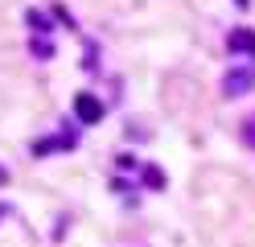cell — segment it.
<instances>
[{
  "label": "cell",
  "mask_w": 255,
  "mask_h": 247,
  "mask_svg": "<svg viewBox=\"0 0 255 247\" xmlns=\"http://www.w3.org/2000/svg\"><path fill=\"white\" fill-rule=\"evenodd\" d=\"M243 140L255 148V115H247V120H243Z\"/></svg>",
  "instance_id": "277c9868"
},
{
  "label": "cell",
  "mask_w": 255,
  "mask_h": 247,
  "mask_svg": "<svg viewBox=\"0 0 255 247\" xmlns=\"http://www.w3.org/2000/svg\"><path fill=\"white\" fill-rule=\"evenodd\" d=\"M255 87V66H243V70H231L227 78H222V95H247Z\"/></svg>",
  "instance_id": "6da1fadb"
},
{
  "label": "cell",
  "mask_w": 255,
  "mask_h": 247,
  "mask_svg": "<svg viewBox=\"0 0 255 247\" xmlns=\"http://www.w3.org/2000/svg\"><path fill=\"white\" fill-rule=\"evenodd\" d=\"M4 181H8V169H4V165H0V186H4Z\"/></svg>",
  "instance_id": "52a82bcc"
},
{
  "label": "cell",
  "mask_w": 255,
  "mask_h": 247,
  "mask_svg": "<svg viewBox=\"0 0 255 247\" xmlns=\"http://www.w3.org/2000/svg\"><path fill=\"white\" fill-rule=\"evenodd\" d=\"M227 45H231V54H255V29H235Z\"/></svg>",
  "instance_id": "3957f363"
},
{
  "label": "cell",
  "mask_w": 255,
  "mask_h": 247,
  "mask_svg": "<svg viewBox=\"0 0 255 247\" xmlns=\"http://www.w3.org/2000/svg\"><path fill=\"white\" fill-rule=\"evenodd\" d=\"M74 115H78L83 124H99V120H103V99H95L91 91L74 95Z\"/></svg>",
  "instance_id": "7a4b0ae2"
},
{
  "label": "cell",
  "mask_w": 255,
  "mask_h": 247,
  "mask_svg": "<svg viewBox=\"0 0 255 247\" xmlns=\"http://www.w3.org/2000/svg\"><path fill=\"white\" fill-rule=\"evenodd\" d=\"M33 54H41V58H50V54H54V45H50V41H37V37H33Z\"/></svg>",
  "instance_id": "8992f818"
},
{
  "label": "cell",
  "mask_w": 255,
  "mask_h": 247,
  "mask_svg": "<svg viewBox=\"0 0 255 247\" xmlns=\"http://www.w3.org/2000/svg\"><path fill=\"white\" fill-rule=\"evenodd\" d=\"M0 219H4V206H0Z\"/></svg>",
  "instance_id": "ba28073f"
},
{
  "label": "cell",
  "mask_w": 255,
  "mask_h": 247,
  "mask_svg": "<svg viewBox=\"0 0 255 247\" xmlns=\"http://www.w3.org/2000/svg\"><path fill=\"white\" fill-rule=\"evenodd\" d=\"M144 181H148L152 190H161V186H165V177H161V169H144Z\"/></svg>",
  "instance_id": "5b68a950"
}]
</instances>
